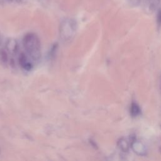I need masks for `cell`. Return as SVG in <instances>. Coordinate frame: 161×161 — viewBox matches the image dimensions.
Here are the masks:
<instances>
[{"label": "cell", "instance_id": "cell-1", "mask_svg": "<svg viewBox=\"0 0 161 161\" xmlns=\"http://www.w3.org/2000/svg\"><path fill=\"white\" fill-rule=\"evenodd\" d=\"M22 44L24 54L34 64L41 56V45L38 37L34 33H28L24 37Z\"/></svg>", "mask_w": 161, "mask_h": 161}, {"label": "cell", "instance_id": "cell-2", "mask_svg": "<svg viewBox=\"0 0 161 161\" xmlns=\"http://www.w3.org/2000/svg\"><path fill=\"white\" fill-rule=\"evenodd\" d=\"M140 113V108L139 106L135 103H132L131 105L130 108V115L132 117H136Z\"/></svg>", "mask_w": 161, "mask_h": 161}, {"label": "cell", "instance_id": "cell-3", "mask_svg": "<svg viewBox=\"0 0 161 161\" xmlns=\"http://www.w3.org/2000/svg\"><path fill=\"white\" fill-rule=\"evenodd\" d=\"M118 145L120 149L122 150L124 152H126L129 150V145L128 143L123 139H121L118 142Z\"/></svg>", "mask_w": 161, "mask_h": 161}, {"label": "cell", "instance_id": "cell-4", "mask_svg": "<svg viewBox=\"0 0 161 161\" xmlns=\"http://www.w3.org/2000/svg\"><path fill=\"white\" fill-rule=\"evenodd\" d=\"M157 25L159 28L161 27V9H159L157 13Z\"/></svg>", "mask_w": 161, "mask_h": 161}, {"label": "cell", "instance_id": "cell-5", "mask_svg": "<svg viewBox=\"0 0 161 161\" xmlns=\"http://www.w3.org/2000/svg\"><path fill=\"white\" fill-rule=\"evenodd\" d=\"M160 3V0H155V3L157 4H159Z\"/></svg>", "mask_w": 161, "mask_h": 161}, {"label": "cell", "instance_id": "cell-6", "mask_svg": "<svg viewBox=\"0 0 161 161\" xmlns=\"http://www.w3.org/2000/svg\"><path fill=\"white\" fill-rule=\"evenodd\" d=\"M147 1H152V0H147Z\"/></svg>", "mask_w": 161, "mask_h": 161}, {"label": "cell", "instance_id": "cell-7", "mask_svg": "<svg viewBox=\"0 0 161 161\" xmlns=\"http://www.w3.org/2000/svg\"><path fill=\"white\" fill-rule=\"evenodd\" d=\"M137 1H140V0H137Z\"/></svg>", "mask_w": 161, "mask_h": 161}]
</instances>
